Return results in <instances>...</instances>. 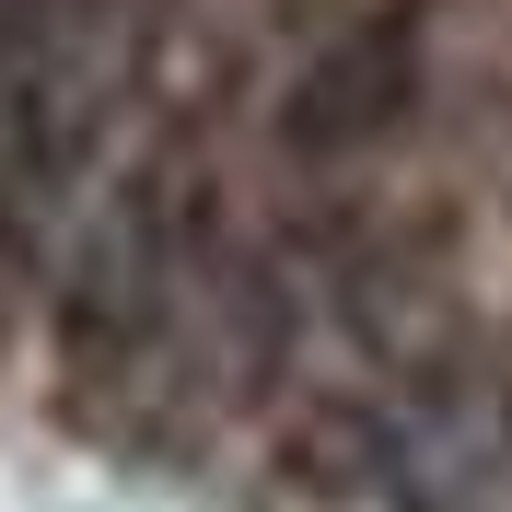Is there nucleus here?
<instances>
[{
    "mask_svg": "<svg viewBox=\"0 0 512 512\" xmlns=\"http://www.w3.org/2000/svg\"><path fill=\"white\" fill-rule=\"evenodd\" d=\"M280 478L291 501H373L384 478H396V431H384L373 396H303V408L280 419Z\"/></svg>",
    "mask_w": 512,
    "mask_h": 512,
    "instance_id": "4",
    "label": "nucleus"
},
{
    "mask_svg": "<svg viewBox=\"0 0 512 512\" xmlns=\"http://www.w3.org/2000/svg\"><path fill=\"white\" fill-rule=\"evenodd\" d=\"M128 82H140V0H35V24L0 47V198H12V222H35L47 198L94 175Z\"/></svg>",
    "mask_w": 512,
    "mask_h": 512,
    "instance_id": "2",
    "label": "nucleus"
},
{
    "mask_svg": "<svg viewBox=\"0 0 512 512\" xmlns=\"http://www.w3.org/2000/svg\"><path fill=\"white\" fill-rule=\"evenodd\" d=\"M419 105V12H361L280 82V152L291 163H350L396 140Z\"/></svg>",
    "mask_w": 512,
    "mask_h": 512,
    "instance_id": "3",
    "label": "nucleus"
},
{
    "mask_svg": "<svg viewBox=\"0 0 512 512\" xmlns=\"http://www.w3.org/2000/svg\"><path fill=\"white\" fill-rule=\"evenodd\" d=\"M198 222H210V175H198L187 140L140 152L105 187V210L82 222L70 245V291H59V361L70 384H105L163 338L175 291H187V256H198Z\"/></svg>",
    "mask_w": 512,
    "mask_h": 512,
    "instance_id": "1",
    "label": "nucleus"
}]
</instances>
